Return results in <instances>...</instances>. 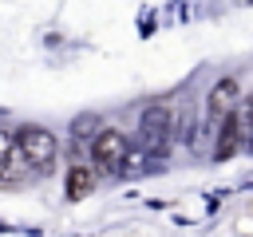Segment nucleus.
I'll use <instances>...</instances> for the list:
<instances>
[{
  "instance_id": "obj_5",
  "label": "nucleus",
  "mask_w": 253,
  "mask_h": 237,
  "mask_svg": "<svg viewBox=\"0 0 253 237\" xmlns=\"http://www.w3.org/2000/svg\"><path fill=\"white\" fill-rule=\"evenodd\" d=\"M24 170H28V162L16 150V134L0 126V186H16L24 178Z\"/></svg>"
},
{
  "instance_id": "obj_1",
  "label": "nucleus",
  "mask_w": 253,
  "mask_h": 237,
  "mask_svg": "<svg viewBox=\"0 0 253 237\" xmlns=\"http://www.w3.org/2000/svg\"><path fill=\"white\" fill-rule=\"evenodd\" d=\"M138 138H142V146H146L150 154L162 158V154L170 150V142L178 138V111H174L170 103L146 107L142 118H138Z\"/></svg>"
},
{
  "instance_id": "obj_3",
  "label": "nucleus",
  "mask_w": 253,
  "mask_h": 237,
  "mask_svg": "<svg viewBox=\"0 0 253 237\" xmlns=\"http://www.w3.org/2000/svg\"><path fill=\"white\" fill-rule=\"evenodd\" d=\"M237 103H241V83H237V75H221V79L210 87V95H206V138L217 134V126L237 111Z\"/></svg>"
},
{
  "instance_id": "obj_7",
  "label": "nucleus",
  "mask_w": 253,
  "mask_h": 237,
  "mask_svg": "<svg viewBox=\"0 0 253 237\" xmlns=\"http://www.w3.org/2000/svg\"><path fill=\"white\" fill-rule=\"evenodd\" d=\"M95 190V170L91 166H71L67 170V182H63V194H67V201H79V198H87Z\"/></svg>"
},
{
  "instance_id": "obj_2",
  "label": "nucleus",
  "mask_w": 253,
  "mask_h": 237,
  "mask_svg": "<svg viewBox=\"0 0 253 237\" xmlns=\"http://www.w3.org/2000/svg\"><path fill=\"white\" fill-rule=\"evenodd\" d=\"M16 150L24 154L28 170H36V174H47V170L55 166V158H59V138H55L47 126H36V122H28V126H20V130H16Z\"/></svg>"
},
{
  "instance_id": "obj_4",
  "label": "nucleus",
  "mask_w": 253,
  "mask_h": 237,
  "mask_svg": "<svg viewBox=\"0 0 253 237\" xmlns=\"http://www.w3.org/2000/svg\"><path fill=\"white\" fill-rule=\"evenodd\" d=\"M126 154H130V142L123 130H99L91 138V170L95 174H119L126 166Z\"/></svg>"
},
{
  "instance_id": "obj_8",
  "label": "nucleus",
  "mask_w": 253,
  "mask_h": 237,
  "mask_svg": "<svg viewBox=\"0 0 253 237\" xmlns=\"http://www.w3.org/2000/svg\"><path fill=\"white\" fill-rule=\"evenodd\" d=\"M237 122H241V134H245V142H253V95L237 103Z\"/></svg>"
},
{
  "instance_id": "obj_6",
  "label": "nucleus",
  "mask_w": 253,
  "mask_h": 237,
  "mask_svg": "<svg viewBox=\"0 0 253 237\" xmlns=\"http://www.w3.org/2000/svg\"><path fill=\"white\" fill-rule=\"evenodd\" d=\"M213 138H217V142H213V158H229V154H237V150L245 146V134H241V122H237V111L217 126Z\"/></svg>"
},
{
  "instance_id": "obj_9",
  "label": "nucleus",
  "mask_w": 253,
  "mask_h": 237,
  "mask_svg": "<svg viewBox=\"0 0 253 237\" xmlns=\"http://www.w3.org/2000/svg\"><path fill=\"white\" fill-rule=\"evenodd\" d=\"M71 134H75V138H87V142H91V138L99 134V122H95V118H75V122H71Z\"/></svg>"
}]
</instances>
